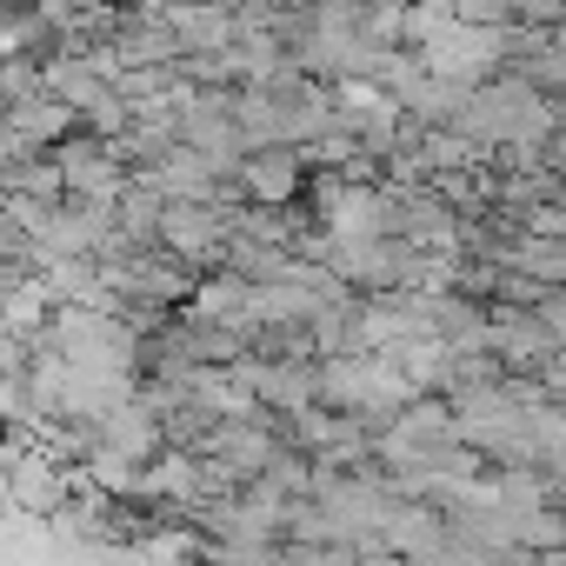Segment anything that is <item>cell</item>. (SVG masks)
I'll return each mask as SVG.
<instances>
[{"mask_svg":"<svg viewBox=\"0 0 566 566\" xmlns=\"http://www.w3.org/2000/svg\"><path fill=\"white\" fill-rule=\"evenodd\" d=\"M0 460H8V500L14 506H28V513H41V520H54L61 506H67V460L48 447V440H0Z\"/></svg>","mask_w":566,"mask_h":566,"instance_id":"3","label":"cell"},{"mask_svg":"<svg viewBox=\"0 0 566 566\" xmlns=\"http://www.w3.org/2000/svg\"><path fill=\"white\" fill-rule=\"evenodd\" d=\"M8 120H14V127H21V134L34 140V147H54V140H61V134H67V127L81 120V114H74L67 101H54V94L41 87V94H28V101H8Z\"/></svg>","mask_w":566,"mask_h":566,"instance_id":"7","label":"cell"},{"mask_svg":"<svg viewBox=\"0 0 566 566\" xmlns=\"http://www.w3.org/2000/svg\"><path fill=\"white\" fill-rule=\"evenodd\" d=\"M506 266H520V273H533L539 287H566V240L559 233H539V227H526L520 240H506V253H500Z\"/></svg>","mask_w":566,"mask_h":566,"instance_id":"6","label":"cell"},{"mask_svg":"<svg viewBox=\"0 0 566 566\" xmlns=\"http://www.w3.org/2000/svg\"><path fill=\"white\" fill-rule=\"evenodd\" d=\"M180 54H227L233 48V0H167Z\"/></svg>","mask_w":566,"mask_h":566,"instance_id":"5","label":"cell"},{"mask_svg":"<svg viewBox=\"0 0 566 566\" xmlns=\"http://www.w3.org/2000/svg\"><path fill=\"white\" fill-rule=\"evenodd\" d=\"M28 154H48V147H34V140L8 120V107H0V167H21Z\"/></svg>","mask_w":566,"mask_h":566,"instance_id":"8","label":"cell"},{"mask_svg":"<svg viewBox=\"0 0 566 566\" xmlns=\"http://www.w3.org/2000/svg\"><path fill=\"white\" fill-rule=\"evenodd\" d=\"M48 154H54V167H61L67 193H94V200H114V193L127 187V174H134V167L120 160V147H114L107 134L81 127V120H74V127H67Z\"/></svg>","mask_w":566,"mask_h":566,"instance_id":"2","label":"cell"},{"mask_svg":"<svg viewBox=\"0 0 566 566\" xmlns=\"http://www.w3.org/2000/svg\"><path fill=\"white\" fill-rule=\"evenodd\" d=\"M559 413H566V407H559Z\"/></svg>","mask_w":566,"mask_h":566,"instance_id":"10","label":"cell"},{"mask_svg":"<svg viewBox=\"0 0 566 566\" xmlns=\"http://www.w3.org/2000/svg\"><path fill=\"white\" fill-rule=\"evenodd\" d=\"M460 21H513V0H453Z\"/></svg>","mask_w":566,"mask_h":566,"instance_id":"9","label":"cell"},{"mask_svg":"<svg viewBox=\"0 0 566 566\" xmlns=\"http://www.w3.org/2000/svg\"><path fill=\"white\" fill-rule=\"evenodd\" d=\"M227 207H233V200H167L154 240H160L167 253H180L193 273H200V266H227V240H233Z\"/></svg>","mask_w":566,"mask_h":566,"instance_id":"1","label":"cell"},{"mask_svg":"<svg viewBox=\"0 0 566 566\" xmlns=\"http://www.w3.org/2000/svg\"><path fill=\"white\" fill-rule=\"evenodd\" d=\"M233 187H247V200H266V207H287L301 187H307V167H301V147H247V160L233 167Z\"/></svg>","mask_w":566,"mask_h":566,"instance_id":"4","label":"cell"}]
</instances>
